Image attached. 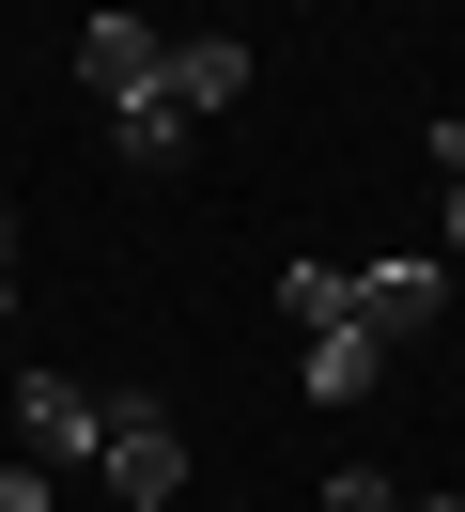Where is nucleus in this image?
Masks as SVG:
<instances>
[{
  "label": "nucleus",
  "instance_id": "nucleus-1",
  "mask_svg": "<svg viewBox=\"0 0 465 512\" xmlns=\"http://www.w3.org/2000/svg\"><path fill=\"white\" fill-rule=\"evenodd\" d=\"M93 466H109V497H124V512H171V497H186V419L124 388V404H109V435H93Z\"/></svg>",
  "mask_w": 465,
  "mask_h": 512
},
{
  "label": "nucleus",
  "instance_id": "nucleus-2",
  "mask_svg": "<svg viewBox=\"0 0 465 512\" xmlns=\"http://www.w3.org/2000/svg\"><path fill=\"white\" fill-rule=\"evenodd\" d=\"M155 78H171V32H155V16H78V94L93 109L155 94Z\"/></svg>",
  "mask_w": 465,
  "mask_h": 512
},
{
  "label": "nucleus",
  "instance_id": "nucleus-3",
  "mask_svg": "<svg viewBox=\"0 0 465 512\" xmlns=\"http://www.w3.org/2000/svg\"><path fill=\"white\" fill-rule=\"evenodd\" d=\"M434 311H450V264H357V326L372 342H434Z\"/></svg>",
  "mask_w": 465,
  "mask_h": 512
},
{
  "label": "nucleus",
  "instance_id": "nucleus-4",
  "mask_svg": "<svg viewBox=\"0 0 465 512\" xmlns=\"http://www.w3.org/2000/svg\"><path fill=\"white\" fill-rule=\"evenodd\" d=\"M372 357H388L372 326H310L295 342V404H372Z\"/></svg>",
  "mask_w": 465,
  "mask_h": 512
},
{
  "label": "nucleus",
  "instance_id": "nucleus-5",
  "mask_svg": "<svg viewBox=\"0 0 465 512\" xmlns=\"http://www.w3.org/2000/svg\"><path fill=\"white\" fill-rule=\"evenodd\" d=\"M16 435H31V450H93V435H109V388L31 373V388H16Z\"/></svg>",
  "mask_w": 465,
  "mask_h": 512
},
{
  "label": "nucleus",
  "instance_id": "nucleus-6",
  "mask_svg": "<svg viewBox=\"0 0 465 512\" xmlns=\"http://www.w3.org/2000/svg\"><path fill=\"white\" fill-rule=\"evenodd\" d=\"M171 94H186V125H217V109L248 94V47L233 32H171Z\"/></svg>",
  "mask_w": 465,
  "mask_h": 512
},
{
  "label": "nucleus",
  "instance_id": "nucleus-7",
  "mask_svg": "<svg viewBox=\"0 0 465 512\" xmlns=\"http://www.w3.org/2000/svg\"><path fill=\"white\" fill-rule=\"evenodd\" d=\"M279 326H357V264H279Z\"/></svg>",
  "mask_w": 465,
  "mask_h": 512
},
{
  "label": "nucleus",
  "instance_id": "nucleus-8",
  "mask_svg": "<svg viewBox=\"0 0 465 512\" xmlns=\"http://www.w3.org/2000/svg\"><path fill=\"white\" fill-rule=\"evenodd\" d=\"M109 125H124V156H140V171H171L186 140H202V125H186V94H171V78H155V94H124Z\"/></svg>",
  "mask_w": 465,
  "mask_h": 512
},
{
  "label": "nucleus",
  "instance_id": "nucleus-9",
  "mask_svg": "<svg viewBox=\"0 0 465 512\" xmlns=\"http://www.w3.org/2000/svg\"><path fill=\"white\" fill-rule=\"evenodd\" d=\"M326 512H403V481H388V466H341V481H326Z\"/></svg>",
  "mask_w": 465,
  "mask_h": 512
},
{
  "label": "nucleus",
  "instance_id": "nucleus-10",
  "mask_svg": "<svg viewBox=\"0 0 465 512\" xmlns=\"http://www.w3.org/2000/svg\"><path fill=\"white\" fill-rule=\"evenodd\" d=\"M0 512H62V481L47 466H0Z\"/></svg>",
  "mask_w": 465,
  "mask_h": 512
},
{
  "label": "nucleus",
  "instance_id": "nucleus-11",
  "mask_svg": "<svg viewBox=\"0 0 465 512\" xmlns=\"http://www.w3.org/2000/svg\"><path fill=\"white\" fill-rule=\"evenodd\" d=\"M434 249H450V264H465V187H450V202H434Z\"/></svg>",
  "mask_w": 465,
  "mask_h": 512
},
{
  "label": "nucleus",
  "instance_id": "nucleus-12",
  "mask_svg": "<svg viewBox=\"0 0 465 512\" xmlns=\"http://www.w3.org/2000/svg\"><path fill=\"white\" fill-rule=\"evenodd\" d=\"M0 311H16V218H0Z\"/></svg>",
  "mask_w": 465,
  "mask_h": 512
},
{
  "label": "nucleus",
  "instance_id": "nucleus-13",
  "mask_svg": "<svg viewBox=\"0 0 465 512\" xmlns=\"http://www.w3.org/2000/svg\"><path fill=\"white\" fill-rule=\"evenodd\" d=\"M403 512H465V497H403Z\"/></svg>",
  "mask_w": 465,
  "mask_h": 512
}]
</instances>
